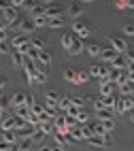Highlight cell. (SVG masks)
<instances>
[{
	"mask_svg": "<svg viewBox=\"0 0 134 151\" xmlns=\"http://www.w3.org/2000/svg\"><path fill=\"white\" fill-rule=\"evenodd\" d=\"M126 111H128V106H126V98L119 96L117 102H115V115H126Z\"/></svg>",
	"mask_w": 134,
	"mask_h": 151,
	"instance_id": "obj_16",
	"label": "cell"
},
{
	"mask_svg": "<svg viewBox=\"0 0 134 151\" xmlns=\"http://www.w3.org/2000/svg\"><path fill=\"white\" fill-rule=\"evenodd\" d=\"M66 22L64 17H49V28H64Z\"/></svg>",
	"mask_w": 134,
	"mask_h": 151,
	"instance_id": "obj_24",
	"label": "cell"
},
{
	"mask_svg": "<svg viewBox=\"0 0 134 151\" xmlns=\"http://www.w3.org/2000/svg\"><path fill=\"white\" fill-rule=\"evenodd\" d=\"M13 111H15V115H17V117H24V119H28L30 113H32V109H28L26 104H24V106H19V109H13Z\"/></svg>",
	"mask_w": 134,
	"mask_h": 151,
	"instance_id": "obj_25",
	"label": "cell"
},
{
	"mask_svg": "<svg viewBox=\"0 0 134 151\" xmlns=\"http://www.w3.org/2000/svg\"><path fill=\"white\" fill-rule=\"evenodd\" d=\"M123 34H126V36H134V24H126V26H123Z\"/></svg>",
	"mask_w": 134,
	"mask_h": 151,
	"instance_id": "obj_37",
	"label": "cell"
},
{
	"mask_svg": "<svg viewBox=\"0 0 134 151\" xmlns=\"http://www.w3.org/2000/svg\"><path fill=\"white\" fill-rule=\"evenodd\" d=\"M11 151H22V149H19V143L17 145H11Z\"/></svg>",
	"mask_w": 134,
	"mask_h": 151,
	"instance_id": "obj_49",
	"label": "cell"
},
{
	"mask_svg": "<svg viewBox=\"0 0 134 151\" xmlns=\"http://www.w3.org/2000/svg\"><path fill=\"white\" fill-rule=\"evenodd\" d=\"M113 87H115V83H113V81H102V83H100V96L113 94Z\"/></svg>",
	"mask_w": 134,
	"mask_h": 151,
	"instance_id": "obj_19",
	"label": "cell"
},
{
	"mask_svg": "<svg viewBox=\"0 0 134 151\" xmlns=\"http://www.w3.org/2000/svg\"><path fill=\"white\" fill-rule=\"evenodd\" d=\"M64 79H66V81H70V83H75V81H77V70H75V68H66V70H64Z\"/></svg>",
	"mask_w": 134,
	"mask_h": 151,
	"instance_id": "obj_29",
	"label": "cell"
},
{
	"mask_svg": "<svg viewBox=\"0 0 134 151\" xmlns=\"http://www.w3.org/2000/svg\"><path fill=\"white\" fill-rule=\"evenodd\" d=\"M70 106H73V100H70V98H66V96H62V98H60V104H58V109H60V111H68Z\"/></svg>",
	"mask_w": 134,
	"mask_h": 151,
	"instance_id": "obj_26",
	"label": "cell"
},
{
	"mask_svg": "<svg viewBox=\"0 0 134 151\" xmlns=\"http://www.w3.org/2000/svg\"><path fill=\"white\" fill-rule=\"evenodd\" d=\"M0 151H11V147H9V143H4V140H2V145H0Z\"/></svg>",
	"mask_w": 134,
	"mask_h": 151,
	"instance_id": "obj_46",
	"label": "cell"
},
{
	"mask_svg": "<svg viewBox=\"0 0 134 151\" xmlns=\"http://www.w3.org/2000/svg\"><path fill=\"white\" fill-rule=\"evenodd\" d=\"M28 58H30V60H38V49H36V47H30Z\"/></svg>",
	"mask_w": 134,
	"mask_h": 151,
	"instance_id": "obj_40",
	"label": "cell"
},
{
	"mask_svg": "<svg viewBox=\"0 0 134 151\" xmlns=\"http://www.w3.org/2000/svg\"><path fill=\"white\" fill-rule=\"evenodd\" d=\"M75 36H77V34H68V32H66V34H62V38H60V45H62V47H64L66 51H68V49H70V45H73V41H75Z\"/></svg>",
	"mask_w": 134,
	"mask_h": 151,
	"instance_id": "obj_17",
	"label": "cell"
},
{
	"mask_svg": "<svg viewBox=\"0 0 134 151\" xmlns=\"http://www.w3.org/2000/svg\"><path fill=\"white\" fill-rule=\"evenodd\" d=\"M11 28H15L19 34H26V36H30V34L34 32V28H36V26H34V22H32V19H30V22H28V19H19V22H15Z\"/></svg>",
	"mask_w": 134,
	"mask_h": 151,
	"instance_id": "obj_3",
	"label": "cell"
},
{
	"mask_svg": "<svg viewBox=\"0 0 134 151\" xmlns=\"http://www.w3.org/2000/svg\"><path fill=\"white\" fill-rule=\"evenodd\" d=\"M11 47L15 49V51H19V53L28 55L30 47H32V41H30V38H28L26 34H15V36L11 38Z\"/></svg>",
	"mask_w": 134,
	"mask_h": 151,
	"instance_id": "obj_1",
	"label": "cell"
},
{
	"mask_svg": "<svg viewBox=\"0 0 134 151\" xmlns=\"http://www.w3.org/2000/svg\"><path fill=\"white\" fill-rule=\"evenodd\" d=\"M26 104V94L24 92H15L11 96V106L13 109H19V106H24Z\"/></svg>",
	"mask_w": 134,
	"mask_h": 151,
	"instance_id": "obj_10",
	"label": "cell"
},
{
	"mask_svg": "<svg viewBox=\"0 0 134 151\" xmlns=\"http://www.w3.org/2000/svg\"><path fill=\"white\" fill-rule=\"evenodd\" d=\"M96 132H94V128H91V124H83V138H91V136H94Z\"/></svg>",
	"mask_w": 134,
	"mask_h": 151,
	"instance_id": "obj_33",
	"label": "cell"
},
{
	"mask_svg": "<svg viewBox=\"0 0 134 151\" xmlns=\"http://www.w3.org/2000/svg\"><path fill=\"white\" fill-rule=\"evenodd\" d=\"M64 115H66V126H68V128H75V126H79V119H77V115H68L66 111H64Z\"/></svg>",
	"mask_w": 134,
	"mask_h": 151,
	"instance_id": "obj_31",
	"label": "cell"
},
{
	"mask_svg": "<svg viewBox=\"0 0 134 151\" xmlns=\"http://www.w3.org/2000/svg\"><path fill=\"white\" fill-rule=\"evenodd\" d=\"M126 58H128V62H134V47H130L126 51Z\"/></svg>",
	"mask_w": 134,
	"mask_h": 151,
	"instance_id": "obj_42",
	"label": "cell"
},
{
	"mask_svg": "<svg viewBox=\"0 0 134 151\" xmlns=\"http://www.w3.org/2000/svg\"><path fill=\"white\" fill-rule=\"evenodd\" d=\"M130 122H132V124H134V109H132V111H130Z\"/></svg>",
	"mask_w": 134,
	"mask_h": 151,
	"instance_id": "obj_50",
	"label": "cell"
},
{
	"mask_svg": "<svg viewBox=\"0 0 134 151\" xmlns=\"http://www.w3.org/2000/svg\"><path fill=\"white\" fill-rule=\"evenodd\" d=\"M34 104H36V102H34V96H32V94H26V106L32 109Z\"/></svg>",
	"mask_w": 134,
	"mask_h": 151,
	"instance_id": "obj_39",
	"label": "cell"
},
{
	"mask_svg": "<svg viewBox=\"0 0 134 151\" xmlns=\"http://www.w3.org/2000/svg\"><path fill=\"white\" fill-rule=\"evenodd\" d=\"M2 22H9V24H15V22H19V17H17V6H13L11 2H6V4H2Z\"/></svg>",
	"mask_w": 134,
	"mask_h": 151,
	"instance_id": "obj_2",
	"label": "cell"
},
{
	"mask_svg": "<svg viewBox=\"0 0 134 151\" xmlns=\"http://www.w3.org/2000/svg\"><path fill=\"white\" fill-rule=\"evenodd\" d=\"M126 6L128 9H134V0H126Z\"/></svg>",
	"mask_w": 134,
	"mask_h": 151,
	"instance_id": "obj_47",
	"label": "cell"
},
{
	"mask_svg": "<svg viewBox=\"0 0 134 151\" xmlns=\"http://www.w3.org/2000/svg\"><path fill=\"white\" fill-rule=\"evenodd\" d=\"M70 100H73V106H77V109H83V106H85V98H81V96L70 98Z\"/></svg>",
	"mask_w": 134,
	"mask_h": 151,
	"instance_id": "obj_36",
	"label": "cell"
},
{
	"mask_svg": "<svg viewBox=\"0 0 134 151\" xmlns=\"http://www.w3.org/2000/svg\"><path fill=\"white\" fill-rule=\"evenodd\" d=\"M113 68H119V70H128V58H126V53H119L115 60H113Z\"/></svg>",
	"mask_w": 134,
	"mask_h": 151,
	"instance_id": "obj_11",
	"label": "cell"
},
{
	"mask_svg": "<svg viewBox=\"0 0 134 151\" xmlns=\"http://www.w3.org/2000/svg\"><path fill=\"white\" fill-rule=\"evenodd\" d=\"M66 13L73 17V19H79V17H81V13H83V9H81V4H79V2H70V4L66 6Z\"/></svg>",
	"mask_w": 134,
	"mask_h": 151,
	"instance_id": "obj_9",
	"label": "cell"
},
{
	"mask_svg": "<svg viewBox=\"0 0 134 151\" xmlns=\"http://www.w3.org/2000/svg\"><path fill=\"white\" fill-rule=\"evenodd\" d=\"M11 4L19 9V6H24V4H26V0H11Z\"/></svg>",
	"mask_w": 134,
	"mask_h": 151,
	"instance_id": "obj_45",
	"label": "cell"
},
{
	"mask_svg": "<svg viewBox=\"0 0 134 151\" xmlns=\"http://www.w3.org/2000/svg\"><path fill=\"white\" fill-rule=\"evenodd\" d=\"M113 113H115V109L107 106L104 111H98V113H96V117L100 119V122H111V119H113Z\"/></svg>",
	"mask_w": 134,
	"mask_h": 151,
	"instance_id": "obj_15",
	"label": "cell"
},
{
	"mask_svg": "<svg viewBox=\"0 0 134 151\" xmlns=\"http://www.w3.org/2000/svg\"><path fill=\"white\" fill-rule=\"evenodd\" d=\"M26 60H28V55H24V53L15 51V53H13V58H11V64H13V68H24Z\"/></svg>",
	"mask_w": 134,
	"mask_h": 151,
	"instance_id": "obj_12",
	"label": "cell"
},
{
	"mask_svg": "<svg viewBox=\"0 0 134 151\" xmlns=\"http://www.w3.org/2000/svg\"><path fill=\"white\" fill-rule=\"evenodd\" d=\"M4 2H11V0H4Z\"/></svg>",
	"mask_w": 134,
	"mask_h": 151,
	"instance_id": "obj_54",
	"label": "cell"
},
{
	"mask_svg": "<svg viewBox=\"0 0 134 151\" xmlns=\"http://www.w3.org/2000/svg\"><path fill=\"white\" fill-rule=\"evenodd\" d=\"M32 143H34L32 138H22V140H19V149H22V151H30Z\"/></svg>",
	"mask_w": 134,
	"mask_h": 151,
	"instance_id": "obj_34",
	"label": "cell"
},
{
	"mask_svg": "<svg viewBox=\"0 0 134 151\" xmlns=\"http://www.w3.org/2000/svg\"><path fill=\"white\" fill-rule=\"evenodd\" d=\"M47 17H64V11H62V6L49 4L47 6Z\"/></svg>",
	"mask_w": 134,
	"mask_h": 151,
	"instance_id": "obj_18",
	"label": "cell"
},
{
	"mask_svg": "<svg viewBox=\"0 0 134 151\" xmlns=\"http://www.w3.org/2000/svg\"><path fill=\"white\" fill-rule=\"evenodd\" d=\"M0 53H2V55L9 53V43H2V45H0Z\"/></svg>",
	"mask_w": 134,
	"mask_h": 151,
	"instance_id": "obj_44",
	"label": "cell"
},
{
	"mask_svg": "<svg viewBox=\"0 0 134 151\" xmlns=\"http://www.w3.org/2000/svg\"><path fill=\"white\" fill-rule=\"evenodd\" d=\"M104 98V102H107V106H111V109H115V102H117V96H113V94H109V96H102Z\"/></svg>",
	"mask_w": 134,
	"mask_h": 151,
	"instance_id": "obj_35",
	"label": "cell"
},
{
	"mask_svg": "<svg viewBox=\"0 0 134 151\" xmlns=\"http://www.w3.org/2000/svg\"><path fill=\"white\" fill-rule=\"evenodd\" d=\"M53 145H60V147L68 145V143H66V134H62V132H55V134H53Z\"/></svg>",
	"mask_w": 134,
	"mask_h": 151,
	"instance_id": "obj_28",
	"label": "cell"
},
{
	"mask_svg": "<svg viewBox=\"0 0 134 151\" xmlns=\"http://www.w3.org/2000/svg\"><path fill=\"white\" fill-rule=\"evenodd\" d=\"M2 140L9 145H17L19 143V134L17 130H2Z\"/></svg>",
	"mask_w": 134,
	"mask_h": 151,
	"instance_id": "obj_7",
	"label": "cell"
},
{
	"mask_svg": "<svg viewBox=\"0 0 134 151\" xmlns=\"http://www.w3.org/2000/svg\"><path fill=\"white\" fill-rule=\"evenodd\" d=\"M119 53L115 51V49H113V47H109V49H102V55H100V60H102V62H113V60H115Z\"/></svg>",
	"mask_w": 134,
	"mask_h": 151,
	"instance_id": "obj_14",
	"label": "cell"
},
{
	"mask_svg": "<svg viewBox=\"0 0 134 151\" xmlns=\"http://www.w3.org/2000/svg\"><path fill=\"white\" fill-rule=\"evenodd\" d=\"M77 119H79V124H81V126H83V124H89V113L81 109V111H79V115H77Z\"/></svg>",
	"mask_w": 134,
	"mask_h": 151,
	"instance_id": "obj_32",
	"label": "cell"
},
{
	"mask_svg": "<svg viewBox=\"0 0 134 151\" xmlns=\"http://www.w3.org/2000/svg\"><path fill=\"white\" fill-rule=\"evenodd\" d=\"M60 98H62V96L55 92V89H47V92H45V106H47V109H58Z\"/></svg>",
	"mask_w": 134,
	"mask_h": 151,
	"instance_id": "obj_5",
	"label": "cell"
},
{
	"mask_svg": "<svg viewBox=\"0 0 134 151\" xmlns=\"http://www.w3.org/2000/svg\"><path fill=\"white\" fill-rule=\"evenodd\" d=\"M47 79H49V73H47V70H36L34 81H36L38 85H45V83H47Z\"/></svg>",
	"mask_w": 134,
	"mask_h": 151,
	"instance_id": "obj_21",
	"label": "cell"
},
{
	"mask_svg": "<svg viewBox=\"0 0 134 151\" xmlns=\"http://www.w3.org/2000/svg\"><path fill=\"white\" fill-rule=\"evenodd\" d=\"M73 32L77 34V36H81V38H87L89 36V32L91 30L83 24V22H79V19H75V24H73Z\"/></svg>",
	"mask_w": 134,
	"mask_h": 151,
	"instance_id": "obj_6",
	"label": "cell"
},
{
	"mask_svg": "<svg viewBox=\"0 0 134 151\" xmlns=\"http://www.w3.org/2000/svg\"><path fill=\"white\" fill-rule=\"evenodd\" d=\"M53 151H66L64 147H60V145H53Z\"/></svg>",
	"mask_w": 134,
	"mask_h": 151,
	"instance_id": "obj_48",
	"label": "cell"
},
{
	"mask_svg": "<svg viewBox=\"0 0 134 151\" xmlns=\"http://www.w3.org/2000/svg\"><path fill=\"white\" fill-rule=\"evenodd\" d=\"M32 41V47H36L38 51H43V49H47V43L43 41V38H38V36H34V38H30Z\"/></svg>",
	"mask_w": 134,
	"mask_h": 151,
	"instance_id": "obj_30",
	"label": "cell"
},
{
	"mask_svg": "<svg viewBox=\"0 0 134 151\" xmlns=\"http://www.w3.org/2000/svg\"><path fill=\"white\" fill-rule=\"evenodd\" d=\"M109 45L115 49L117 53H126L128 49H130V47H128V43H126V38H123V36H117V34L109 36Z\"/></svg>",
	"mask_w": 134,
	"mask_h": 151,
	"instance_id": "obj_4",
	"label": "cell"
},
{
	"mask_svg": "<svg viewBox=\"0 0 134 151\" xmlns=\"http://www.w3.org/2000/svg\"><path fill=\"white\" fill-rule=\"evenodd\" d=\"M38 2H45V4H51L53 0H38Z\"/></svg>",
	"mask_w": 134,
	"mask_h": 151,
	"instance_id": "obj_51",
	"label": "cell"
},
{
	"mask_svg": "<svg viewBox=\"0 0 134 151\" xmlns=\"http://www.w3.org/2000/svg\"><path fill=\"white\" fill-rule=\"evenodd\" d=\"M91 106H94V111L98 113V111H104V109H107V102H104V98H102V96H98V98H94Z\"/></svg>",
	"mask_w": 134,
	"mask_h": 151,
	"instance_id": "obj_23",
	"label": "cell"
},
{
	"mask_svg": "<svg viewBox=\"0 0 134 151\" xmlns=\"http://www.w3.org/2000/svg\"><path fill=\"white\" fill-rule=\"evenodd\" d=\"M45 136H47V134L43 132V130H40V128H36V130H34V134H32V140L40 145V143H45Z\"/></svg>",
	"mask_w": 134,
	"mask_h": 151,
	"instance_id": "obj_27",
	"label": "cell"
},
{
	"mask_svg": "<svg viewBox=\"0 0 134 151\" xmlns=\"http://www.w3.org/2000/svg\"><path fill=\"white\" fill-rule=\"evenodd\" d=\"M128 98H130V102H132V109H134V94H132V96H128Z\"/></svg>",
	"mask_w": 134,
	"mask_h": 151,
	"instance_id": "obj_52",
	"label": "cell"
},
{
	"mask_svg": "<svg viewBox=\"0 0 134 151\" xmlns=\"http://www.w3.org/2000/svg\"><path fill=\"white\" fill-rule=\"evenodd\" d=\"M102 124H104L107 132H109V134H113V130H115V122H113V119H111V122H102Z\"/></svg>",
	"mask_w": 134,
	"mask_h": 151,
	"instance_id": "obj_41",
	"label": "cell"
},
{
	"mask_svg": "<svg viewBox=\"0 0 134 151\" xmlns=\"http://www.w3.org/2000/svg\"><path fill=\"white\" fill-rule=\"evenodd\" d=\"M81 2H85V4H89V2H94V0H81Z\"/></svg>",
	"mask_w": 134,
	"mask_h": 151,
	"instance_id": "obj_53",
	"label": "cell"
},
{
	"mask_svg": "<svg viewBox=\"0 0 134 151\" xmlns=\"http://www.w3.org/2000/svg\"><path fill=\"white\" fill-rule=\"evenodd\" d=\"M32 22H34L36 28H49V17L47 15H36V17H32Z\"/></svg>",
	"mask_w": 134,
	"mask_h": 151,
	"instance_id": "obj_20",
	"label": "cell"
},
{
	"mask_svg": "<svg viewBox=\"0 0 134 151\" xmlns=\"http://www.w3.org/2000/svg\"><path fill=\"white\" fill-rule=\"evenodd\" d=\"M83 38H81V36H75V41H73V45H70V49H68V53L70 55H79L81 51H83Z\"/></svg>",
	"mask_w": 134,
	"mask_h": 151,
	"instance_id": "obj_8",
	"label": "cell"
},
{
	"mask_svg": "<svg viewBox=\"0 0 134 151\" xmlns=\"http://www.w3.org/2000/svg\"><path fill=\"white\" fill-rule=\"evenodd\" d=\"M38 151H53V145H45V143H40Z\"/></svg>",
	"mask_w": 134,
	"mask_h": 151,
	"instance_id": "obj_43",
	"label": "cell"
},
{
	"mask_svg": "<svg viewBox=\"0 0 134 151\" xmlns=\"http://www.w3.org/2000/svg\"><path fill=\"white\" fill-rule=\"evenodd\" d=\"M87 53H89V58L100 60V55H102V47H100L98 43H89V45H87Z\"/></svg>",
	"mask_w": 134,
	"mask_h": 151,
	"instance_id": "obj_13",
	"label": "cell"
},
{
	"mask_svg": "<svg viewBox=\"0 0 134 151\" xmlns=\"http://www.w3.org/2000/svg\"><path fill=\"white\" fill-rule=\"evenodd\" d=\"M45 109H47L45 104H34V106H32V113H34V115H43Z\"/></svg>",
	"mask_w": 134,
	"mask_h": 151,
	"instance_id": "obj_38",
	"label": "cell"
},
{
	"mask_svg": "<svg viewBox=\"0 0 134 151\" xmlns=\"http://www.w3.org/2000/svg\"><path fill=\"white\" fill-rule=\"evenodd\" d=\"M89 79H91V75H89V70H77V85L79 83H87L89 81Z\"/></svg>",
	"mask_w": 134,
	"mask_h": 151,
	"instance_id": "obj_22",
	"label": "cell"
}]
</instances>
